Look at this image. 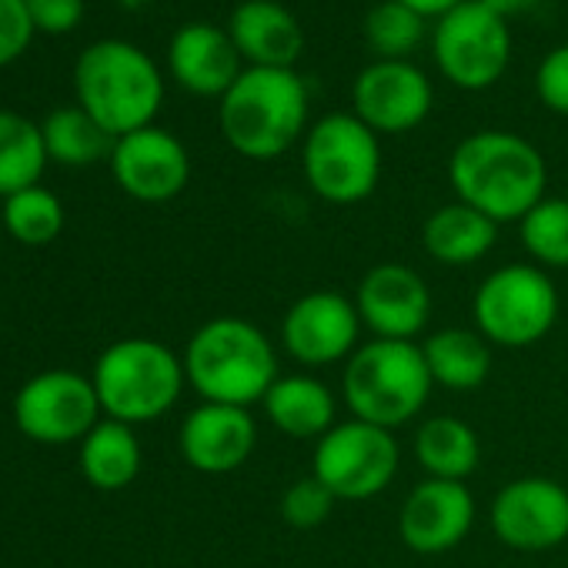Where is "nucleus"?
Wrapping results in <instances>:
<instances>
[{
  "label": "nucleus",
  "mask_w": 568,
  "mask_h": 568,
  "mask_svg": "<svg viewBox=\"0 0 568 568\" xmlns=\"http://www.w3.org/2000/svg\"><path fill=\"white\" fill-rule=\"evenodd\" d=\"M448 181L458 201L495 224L521 221L545 201L548 164L541 151L511 131H478L458 141L448 158Z\"/></svg>",
  "instance_id": "f257e3e1"
},
{
  "label": "nucleus",
  "mask_w": 568,
  "mask_h": 568,
  "mask_svg": "<svg viewBox=\"0 0 568 568\" xmlns=\"http://www.w3.org/2000/svg\"><path fill=\"white\" fill-rule=\"evenodd\" d=\"M217 124L224 141L247 161H271L292 151L308 128V88L298 71L244 68L221 98Z\"/></svg>",
  "instance_id": "f03ea898"
},
{
  "label": "nucleus",
  "mask_w": 568,
  "mask_h": 568,
  "mask_svg": "<svg viewBox=\"0 0 568 568\" xmlns=\"http://www.w3.org/2000/svg\"><path fill=\"white\" fill-rule=\"evenodd\" d=\"M187 385L214 405L251 408L261 405L277 375L271 338L244 318L204 322L184 348Z\"/></svg>",
  "instance_id": "7ed1b4c3"
},
{
  "label": "nucleus",
  "mask_w": 568,
  "mask_h": 568,
  "mask_svg": "<svg viewBox=\"0 0 568 568\" xmlns=\"http://www.w3.org/2000/svg\"><path fill=\"white\" fill-rule=\"evenodd\" d=\"M81 108L118 141L151 128L164 101V81L154 61L128 41L91 44L74 68Z\"/></svg>",
  "instance_id": "20e7f679"
},
{
  "label": "nucleus",
  "mask_w": 568,
  "mask_h": 568,
  "mask_svg": "<svg viewBox=\"0 0 568 568\" xmlns=\"http://www.w3.org/2000/svg\"><path fill=\"white\" fill-rule=\"evenodd\" d=\"M432 388V372L415 342L372 338L355 348L342 372V398L352 408V418L388 432L415 422L428 405Z\"/></svg>",
  "instance_id": "39448f33"
},
{
  "label": "nucleus",
  "mask_w": 568,
  "mask_h": 568,
  "mask_svg": "<svg viewBox=\"0 0 568 568\" xmlns=\"http://www.w3.org/2000/svg\"><path fill=\"white\" fill-rule=\"evenodd\" d=\"M94 392L101 412L124 425H144L168 415L184 385V362L161 342L124 338L101 352L94 365Z\"/></svg>",
  "instance_id": "423d86ee"
},
{
  "label": "nucleus",
  "mask_w": 568,
  "mask_h": 568,
  "mask_svg": "<svg viewBox=\"0 0 568 568\" xmlns=\"http://www.w3.org/2000/svg\"><path fill=\"white\" fill-rule=\"evenodd\" d=\"M558 288L538 264H501L481 277L471 298L475 332L491 348H531L558 322Z\"/></svg>",
  "instance_id": "0eeeda50"
},
{
  "label": "nucleus",
  "mask_w": 568,
  "mask_h": 568,
  "mask_svg": "<svg viewBox=\"0 0 568 568\" xmlns=\"http://www.w3.org/2000/svg\"><path fill=\"white\" fill-rule=\"evenodd\" d=\"M302 168L308 187L328 204H358L372 197L382 178L378 134L355 114H325L302 144Z\"/></svg>",
  "instance_id": "6e6552de"
},
{
  "label": "nucleus",
  "mask_w": 568,
  "mask_h": 568,
  "mask_svg": "<svg viewBox=\"0 0 568 568\" xmlns=\"http://www.w3.org/2000/svg\"><path fill=\"white\" fill-rule=\"evenodd\" d=\"M398 465L402 448L395 432L352 418L315 442L312 475L338 501H368L395 481Z\"/></svg>",
  "instance_id": "1a4fd4ad"
},
{
  "label": "nucleus",
  "mask_w": 568,
  "mask_h": 568,
  "mask_svg": "<svg viewBox=\"0 0 568 568\" xmlns=\"http://www.w3.org/2000/svg\"><path fill=\"white\" fill-rule=\"evenodd\" d=\"M432 51L438 71L455 88L485 91L508 71L511 31L508 21L491 14L481 0H465L445 18H438Z\"/></svg>",
  "instance_id": "9d476101"
},
{
  "label": "nucleus",
  "mask_w": 568,
  "mask_h": 568,
  "mask_svg": "<svg viewBox=\"0 0 568 568\" xmlns=\"http://www.w3.org/2000/svg\"><path fill=\"white\" fill-rule=\"evenodd\" d=\"M98 392L94 382L78 372H41L14 398L18 428L41 445L84 442L98 425Z\"/></svg>",
  "instance_id": "9b49d317"
},
{
  "label": "nucleus",
  "mask_w": 568,
  "mask_h": 568,
  "mask_svg": "<svg viewBox=\"0 0 568 568\" xmlns=\"http://www.w3.org/2000/svg\"><path fill=\"white\" fill-rule=\"evenodd\" d=\"M491 531L515 551H548L568 538V488L545 475H525L498 488L488 508Z\"/></svg>",
  "instance_id": "f8f14e48"
},
{
  "label": "nucleus",
  "mask_w": 568,
  "mask_h": 568,
  "mask_svg": "<svg viewBox=\"0 0 568 568\" xmlns=\"http://www.w3.org/2000/svg\"><path fill=\"white\" fill-rule=\"evenodd\" d=\"M362 338L355 298L342 292H308L281 318V348L305 368L348 362Z\"/></svg>",
  "instance_id": "ddd939ff"
},
{
  "label": "nucleus",
  "mask_w": 568,
  "mask_h": 568,
  "mask_svg": "<svg viewBox=\"0 0 568 568\" xmlns=\"http://www.w3.org/2000/svg\"><path fill=\"white\" fill-rule=\"evenodd\" d=\"M362 328L385 342H415L432 322L428 281L402 261H385L365 271L355 292Z\"/></svg>",
  "instance_id": "4468645a"
},
{
  "label": "nucleus",
  "mask_w": 568,
  "mask_h": 568,
  "mask_svg": "<svg viewBox=\"0 0 568 568\" xmlns=\"http://www.w3.org/2000/svg\"><path fill=\"white\" fill-rule=\"evenodd\" d=\"M352 108L375 134H405L428 118L432 84L412 61H375L355 78Z\"/></svg>",
  "instance_id": "2eb2a0df"
},
{
  "label": "nucleus",
  "mask_w": 568,
  "mask_h": 568,
  "mask_svg": "<svg viewBox=\"0 0 568 568\" xmlns=\"http://www.w3.org/2000/svg\"><path fill=\"white\" fill-rule=\"evenodd\" d=\"M111 171L121 191L134 201L164 204L187 187L191 158L174 134L161 128H141L114 141Z\"/></svg>",
  "instance_id": "dca6fc26"
},
{
  "label": "nucleus",
  "mask_w": 568,
  "mask_h": 568,
  "mask_svg": "<svg viewBox=\"0 0 568 568\" xmlns=\"http://www.w3.org/2000/svg\"><path fill=\"white\" fill-rule=\"evenodd\" d=\"M475 525V495L465 481L425 478L398 511V535L418 555H442L458 548Z\"/></svg>",
  "instance_id": "f3484780"
},
{
  "label": "nucleus",
  "mask_w": 568,
  "mask_h": 568,
  "mask_svg": "<svg viewBox=\"0 0 568 568\" xmlns=\"http://www.w3.org/2000/svg\"><path fill=\"white\" fill-rule=\"evenodd\" d=\"M257 445V422L251 408L197 405L181 425V455L194 471L227 475L237 471Z\"/></svg>",
  "instance_id": "a211bd4d"
},
{
  "label": "nucleus",
  "mask_w": 568,
  "mask_h": 568,
  "mask_svg": "<svg viewBox=\"0 0 568 568\" xmlns=\"http://www.w3.org/2000/svg\"><path fill=\"white\" fill-rule=\"evenodd\" d=\"M227 34L247 68L295 71V61L305 51V31L298 18L288 8H281L277 0H244V4H237Z\"/></svg>",
  "instance_id": "6ab92c4d"
},
{
  "label": "nucleus",
  "mask_w": 568,
  "mask_h": 568,
  "mask_svg": "<svg viewBox=\"0 0 568 568\" xmlns=\"http://www.w3.org/2000/svg\"><path fill=\"white\" fill-rule=\"evenodd\" d=\"M168 64L178 84L201 98H224L244 71L231 34L211 24L181 28L171 41Z\"/></svg>",
  "instance_id": "aec40b11"
},
{
  "label": "nucleus",
  "mask_w": 568,
  "mask_h": 568,
  "mask_svg": "<svg viewBox=\"0 0 568 568\" xmlns=\"http://www.w3.org/2000/svg\"><path fill=\"white\" fill-rule=\"evenodd\" d=\"M261 408L284 438L298 442H318L338 425V398L315 375H281Z\"/></svg>",
  "instance_id": "412c9836"
},
{
  "label": "nucleus",
  "mask_w": 568,
  "mask_h": 568,
  "mask_svg": "<svg viewBox=\"0 0 568 568\" xmlns=\"http://www.w3.org/2000/svg\"><path fill=\"white\" fill-rule=\"evenodd\" d=\"M498 241V224L465 201L442 204L422 224V247L445 267H465L481 261Z\"/></svg>",
  "instance_id": "4be33fe9"
},
{
  "label": "nucleus",
  "mask_w": 568,
  "mask_h": 568,
  "mask_svg": "<svg viewBox=\"0 0 568 568\" xmlns=\"http://www.w3.org/2000/svg\"><path fill=\"white\" fill-rule=\"evenodd\" d=\"M432 382L448 392H475L488 382L491 345L475 328H442L422 345Z\"/></svg>",
  "instance_id": "5701e85b"
},
{
  "label": "nucleus",
  "mask_w": 568,
  "mask_h": 568,
  "mask_svg": "<svg viewBox=\"0 0 568 568\" xmlns=\"http://www.w3.org/2000/svg\"><path fill=\"white\" fill-rule=\"evenodd\" d=\"M415 462L428 478L465 481L481 462V442L468 422L455 415H435L415 432Z\"/></svg>",
  "instance_id": "b1692460"
},
{
  "label": "nucleus",
  "mask_w": 568,
  "mask_h": 568,
  "mask_svg": "<svg viewBox=\"0 0 568 568\" xmlns=\"http://www.w3.org/2000/svg\"><path fill=\"white\" fill-rule=\"evenodd\" d=\"M81 471L98 491H121L141 471V442L124 422H98L81 442Z\"/></svg>",
  "instance_id": "393cba45"
},
{
  "label": "nucleus",
  "mask_w": 568,
  "mask_h": 568,
  "mask_svg": "<svg viewBox=\"0 0 568 568\" xmlns=\"http://www.w3.org/2000/svg\"><path fill=\"white\" fill-rule=\"evenodd\" d=\"M44 131L24 114L0 111V197L34 187L44 174Z\"/></svg>",
  "instance_id": "a878e982"
},
{
  "label": "nucleus",
  "mask_w": 568,
  "mask_h": 568,
  "mask_svg": "<svg viewBox=\"0 0 568 568\" xmlns=\"http://www.w3.org/2000/svg\"><path fill=\"white\" fill-rule=\"evenodd\" d=\"M44 144L48 158L68 168H88L101 158H111L114 138L84 111V108H61L44 121Z\"/></svg>",
  "instance_id": "bb28decb"
},
{
  "label": "nucleus",
  "mask_w": 568,
  "mask_h": 568,
  "mask_svg": "<svg viewBox=\"0 0 568 568\" xmlns=\"http://www.w3.org/2000/svg\"><path fill=\"white\" fill-rule=\"evenodd\" d=\"M0 217H4V231L28 247L51 244L64 227L61 201L41 184L4 197V211H0Z\"/></svg>",
  "instance_id": "cd10ccee"
},
{
  "label": "nucleus",
  "mask_w": 568,
  "mask_h": 568,
  "mask_svg": "<svg viewBox=\"0 0 568 568\" xmlns=\"http://www.w3.org/2000/svg\"><path fill=\"white\" fill-rule=\"evenodd\" d=\"M521 244L538 267H568V197H545L518 221Z\"/></svg>",
  "instance_id": "c85d7f7f"
},
{
  "label": "nucleus",
  "mask_w": 568,
  "mask_h": 568,
  "mask_svg": "<svg viewBox=\"0 0 568 568\" xmlns=\"http://www.w3.org/2000/svg\"><path fill=\"white\" fill-rule=\"evenodd\" d=\"M425 38V18L405 8L402 0H385L365 18V41L378 61H405Z\"/></svg>",
  "instance_id": "c756f323"
},
{
  "label": "nucleus",
  "mask_w": 568,
  "mask_h": 568,
  "mask_svg": "<svg viewBox=\"0 0 568 568\" xmlns=\"http://www.w3.org/2000/svg\"><path fill=\"white\" fill-rule=\"evenodd\" d=\"M335 495L315 478V475H305L298 481H292L281 495V518L288 521L292 528H318L332 518V508H335Z\"/></svg>",
  "instance_id": "7c9ffc66"
},
{
  "label": "nucleus",
  "mask_w": 568,
  "mask_h": 568,
  "mask_svg": "<svg viewBox=\"0 0 568 568\" xmlns=\"http://www.w3.org/2000/svg\"><path fill=\"white\" fill-rule=\"evenodd\" d=\"M34 38V21L24 0H0V68L18 61Z\"/></svg>",
  "instance_id": "2f4dec72"
},
{
  "label": "nucleus",
  "mask_w": 568,
  "mask_h": 568,
  "mask_svg": "<svg viewBox=\"0 0 568 568\" xmlns=\"http://www.w3.org/2000/svg\"><path fill=\"white\" fill-rule=\"evenodd\" d=\"M535 91L548 111L568 118V44L545 54V61L538 64V74H535Z\"/></svg>",
  "instance_id": "473e14b6"
},
{
  "label": "nucleus",
  "mask_w": 568,
  "mask_h": 568,
  "mask_svg": "<svg viewBox=\"0 0 568 568\" xmlns=\"http://www.w3.org/2000/svg\"><path fill=\"white\" fill-rule=\"evenodd\" d=\"M34 31L64 34L74 31L84 18V0H24Z\"/></svg>",
  "instance_id": "72a5a7b5"
},
{
  "label": "nucleus",
  "mask_w": 568,
  "mask_h": 568,
  "mask_svg": "<svg viewBox=\"0 0 568 568\" xmlns=\"http://www.w3.org/2000/svg\"><path fill=\"white\" fill-rule=\"evenodd\" d=\"M402 4L412 8L415 14H422L428 21V18H445L448 11H455L458 4H465V0H402Z\"/></svg>",
  "instance_id": "f704fd0d"
},
{
  "label": "nucleus",
  "mask_w": 568,
  "mask_h": 568,
  "mask_svg": "<svg viewBox=\"0 0 568 568\" xmlns=\"http://www.w3.org/2000/svg\"><path fill=\"white\" fill-rule=\"evenodd\" d=\"M481 4H485L491 14H498V18L511 21V18H518V14L531 11V8L538 4V0H481Z\"/></svg>",
  "instance_id": "c9c22d12"
},
{
  "label": "nucleus",
  "mask_w": 568,
  "mask_h": 568,
  "mask_svg": "<svg viewBox=\"0 0 568 568\" xmlns=\"http://www.w3.org/2000/svg\"><path fill=\"white\" fill-rule=\"evenodd\" d=\"M0 231H4V217H0Z\"/></svg>",
  "instance_id": "e433bc0d"
}]
</instances>
